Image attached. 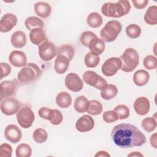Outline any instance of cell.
Returning <instances> with one entry per match:
<instances>
[{"mask_svg": "<svg viewBox=\"0 0 157 157\" xmlns=\"http://www.w3.org/2000/svg\"><path fill=\"white\" fill-rule=\"evenodd\" d=\"M111 137L114 144L123 148L140 147L146 142L145 135L135 126L120 123L113 128Z\"/></svg>", "mask_w": 157, "mask_h": 157, "instance_id": "cell-1", "label": "cell"}, {"mask_svg": "<svg viewBox=\"0 0 157 157\" xmlns=\"http://www.w3.org/2000/svg\"><path fill=\"white\" fill-rule=\"evenodd\" d=\"M131 10L129 1H118L117 2H106L101 7L102 13L107 17L120 18L128 14Z\"/></svg>", "mask_w": 157, "mask_h": 157, "instance_id": "cell-2", "label": "cell"}, {"mask_svg": "<svg viewBox=\"0 0 157 157\" xmlns=\"http://www.w3.org/2000/svg\"><path fill=\"white\" fill-rule=\"evenodd\" d=\"M42 74V71L39 67L35 63H27L19 71L17 79L20 83L26 85L36 81Z\"/></svg>", "mask_w": 157, "mask_h": 157, "instance_id": "cell-3", "label": "cell"}, {"mask_svg": "<svg viewBox=\"0 0 157 157\" xmlns=\"http://www.w3.org/2000/svg\"><path fill=\"white\" fill-rule=\"evenodd\" d=\"M120 59L121 62L120 69L125 72H131L139 65V56L137 52L132 48H126Z\"/></svg>", "mask_w": 157, "mask_h": 157, "instance_id": "cell-4", "label": "cell"}, {"mask_svg": "<svg viewBox=\"0 0 157 157\" xmlns=\"http://www.w3.org/2000/svg\"><path fill=\"white\" fill-rule=\"evenodd\" d=\"M122 26L120 21L113 20L108 21L100 32L101 39L107 42L114 41L121 31Z\"/></svg>", "mask_w": 157, "mask_h": 157, "instance_id": "cell-5", "label": "cell"}, {"mask_svg": "<svg viewBox=\"0 0 157 157\" xmlns=\"http://www.w3.org/2000/svg\"><path fill=\"white\" fill-rule=\"evenodd\" d=\"M16 116L18 124L25 129L31 127L35 120L34 112L28 107H24L20 109Z\"/></svg>", "mask_w": 157, "mask_h": 157, "instance_id": "cell-6", "label": "cell"}, {"mask_svg": "<svg viewBox=\"0 0 157 157\" xmlns=\"http://www.w3.org/2000/svg\"><path fill=\"white\" fill-rule=\"evenodd\" d=\"M57 50L56 47L48 40L42 42L38 47L39 55L44 61L52 60L57 55Z\"/></svg>", "mask_w": 157, "mask_h": 157, "instance_id": "cell-7", "label": "cell"}, {"mask_svg": "<svg viewBox=\"0 0 157 157\" xmlns=\"http://www.w3.org/2000/svg\"><path fill=\"white\" fill-rule=\"evenodd\" d=\"M83 79L86 84L100 90L107 84L104 78L92 71H87L85 72L83 74Z\"/></svg>", "mask_w": 157, "mask_h": 157, "instance_id": "cell-8", "label": "cell"}, {"mask_svg": "<svg viewBox=\"0 0 157 157\" xmlns=\"http://www.w3.org/2000/svg\"><path fill=\"white\" fill-rule=\"evenodd\" d=\"M121 67V62L120 58L112 57L107 59L102 65L101 71L107 77L114 75Z\"/></svg>", "mask_w": 157, "mask_h": 157, "instance_id": "cell-9", "label": "cell"}, {"mask_svg": "<svg viewBox=\"0 0 157 157\" xmlns=\"http://www.w3.org/2000/svg\"><path fill=\"white\" fill-rule=\"evenodd\" d=\"M1 110L4 115L10 116L17 113L20 108L18 101L14 98H7L1 101Z\"/></svg>", "mask_w": 157, "mask_h": 157, "instance_id": "cell-10", "label": "cell"}, {"mask_svg": "<svg viewBox=\"0 0 157 157\" xmlns=\"http://www.w3.org/2000/svg\"><path fill=\"white\" fill-rule=\"evenodd\" d=\"M66 86L73 92H78L81 91L83 86V80L75 73H69L65 78L64 80Z\"/></svg>", "mask_w": 157, "mask_h": 157, "instance_id": "cell-11", "label": "cell"}, {"mask_svg": "<svg viewBox=\"0 0 157 157\" xmlns=\"http://www.w3.org/2000/svg\"><path fill=\"white\" fill-rule=\"evenodd\" d=\"M17 88L18 83L15 79L2 82L1 83V101L15 95Z\"/></svg>", "mask_w": 157, "mask_h": 157, "instance_id": "cell-12", "label": "cell"}, {"mask_svg": "<svg viewBox=\"0 0 157 157\" xmlns=\"http://www.w3.org/2000/svg\"><path fill=\"white\" fill-rule=\"evenodd\" d=\"M17 17L15 15L8 13L4 15L0 21V31L1 33H7L16 26L17 23Z\"/></svg>", "mask_w": 157, "mask_h": 157, "instance_id": "cell-13", "label": "cell"}, {"mask_svg": "<svg viewBox=\"0 0 157 157\" xmlns=\"http://www.w3.org/2000/svg\"><path fill=\"white\" fill-rule=\"evenodd\" d=\"M94 126L93 118L88 115H84L80 117L75 123L76 129L81 132H85L91 131Z\"/></svg>", "mask_w": 157, "mask_h": 157, "instance_id": "cell-14", "label": "cell"}, {"mask_svg": "<svg viewBox=\"0 0 157 157\" xmlns=\"http://www.w3.org/2000/svg\"><path fill=\"white\" fill-rule=\"evenodd\" d=\"M6 139L9 142L15 144L18 142L22 137V133L20 128L15 124H9L4 131Z\"/></svg>", "mask_w": 157, "mask_h": 157, "instance_id": "cell-15", "label": "cell"}, {"mask_svg": "<svg viewBox=\"0 0 157 157\" xmlns=\"http://www.w3.org/2000/svg\"><path fill=\"white\" fill-rule=\"evenodd\" d=\"M10 63L14 67H24L27 64V58L25 53L21 51L13 50L9 56Z\"/></svg>", "mask_w": 157, "mask_h": 157, "instance_id": "cell-16", "label": "cell"}, {"mask_svg": "<svg viewBox=\"0 0 157 157\" xmlns=\"http://www.w3.org/2000/svg\"><path fill=\"white\" fill-rule=\"evenodd\" d=\"M150 101L145 97H139L136 99L134 103L135 112L139 115H145L150 110Z\"/></svg>", "mask_w": 157, "mask_h": 157, "instance_id": "cell-17", "label": "cell"}, {"mask_svg": "<svg viewBox=\"0 0 157 157\" xmlns=\"http://www.w3.org/2000/svg\"><path fill=\"white\" fill-rule=\"evenodd\" d=\"M70 60L67 57L63 55L57 54L55 61L54 69L56 73L63 74L66 72L69 66Z\"/></svg>", "mask_w": 157, "mask_h": 157, "instance_id": "cell-18", "label": "cell"}, {"mask_svg": "<svg viewBox=\"0 0 157 157\" xmlns=\"http://www.w3.org/2000/svg\"><path fill=\"white\" fill-rule=\"evenodd\" d=\"M34 9L36 14L43 18L48 17L52 12L50 5L47 2L42 1L36 2L34 6Z\"/></svg>", "mask_w": 157, "mask_h": 157, "instance_id": "cell-19", "label": "cell"}, {"mask_svg": "<svg viewBox=\"0 0 157 157\" xmlns=\"http://www.w3.org/2000/svg\"><path fill=\"white\" fill-rule=\"evenodd\" d=\"M29 36L31 42L36 45H39L42 42L47 40L45 33L43 29L39 28H36L31 29Z\"/></svg>", "mask_w": 157, "mask_h": 157, "instance_id": "cell-20", "label": "cell"}, {"mask_svg": "<svg viewBox=\"0 0 157 157\" xmlns=\"http://www.w3.org/2000/svg\"><path fill=\"white\" fill-rule=\"evenodd\" d=\"M26 36L21 31H17L13 33L11 36L10 42L12 45L18 48L23 47L26 44Z\"/></svg>", "mask_w": 157, "mask_h": 157, "instance_id": "cell-21", "label": "cell"}, {"mask_svg": "<svg viewBox=\"0 0 157 157\" xmlns=\"http://www.w3.org/2000/svg\"><path fill=\"white\" fill-rule=\"evenodd\" d=\"M89 49L90 50V53L94 55L99 56L102 54L105 49V43L104 41L98 37L96 38L93 39L89 44Z\"/></svg>", "mask_w": 157, "mask_h": 157, "instance_id": "cell-22", "label": "cell"}, {"mask_svg": "<svg viewBox=\"0 0 157 157\" xmlns=\"http://www.w3.org/2000/svg\"><path fill=\"white\" fill-rule=\"evenodd\" d=\"M149 73L144 69L137 71L133 75V82L136 85L142 86L145 85L149 81Z\"/></svg>", "mask_w": 157, "mask_h": 157, "instance_id": "cell-23", "label": "cell"}, {"mask_svg": "<svg viewBox=\"0 0 157 157\" xmlns=\"http://www.w3.org/2000/svg\"><path fill=\"white\" fill-rule=\"evenodd\" d=\"M56 103L61 108H67L72 103L71 96L67 92L61 91L56 97Z\"/></svg>", "mask_w": 157, "mask_h": 157, "instance_id": "cell-24", "label": "cell"}, {"mask_svg": "<svg viewBox=\"0 0 157 157\" xmlns=\"http://www.w3.org/2000/svg\"><path fill=\"white\" fill-rule=\"evenodd\" d=\"M101 91V96L105 100L113 99L118 93L117 86L112 84H107Z\"/></svg>", "mask_w": 157, "mask_h": 157, "instance_id": "cell-25", "label": "cell"}, {"mask_svg": "<svg viewBox=\"0 0 157 157\" xmlns=\"http://www.w3.org/2000/svg\"><path fill=\"white\" fill-rule=\"evenodd\" d=\"M144 21L150 25H155L157 23V7L150 6L144 15Z\"/></svg>", "mask_w": 157, "mask_h": 157, "instance_id": "cell-26", "label": "cell"}, {"mask_svg": "<svg viewBox=\"0 0 157 157\" xmlns=\"http://www.w3.org/2000/svg\"><path fill=\"white\" fill-rule=\"evenodd\" d=\"M89 107V101L84 96H78L74 101V107L76 112L78 113H84L87 112Z\"/></svg>", "mask_w": 157, "mask_h": 157, "instance_id": "cell-27", "label": "cell"}, {"mask_svg": "<svg viewBox=\"0 0 157 157\" xmlns=\"http://www.w3.org/2000/svg\"><path fill=\"white\" fill-rule=\"evenodd\" d=\"M86 22L90 27L96 28L101 26L102 24V18L98 13L91 12L88 15Z\"/></svg>", "mask_w": 157, "mask_h": 157, "instance_id": "cell-28", "label": "cell"}, {"mask_svg": "<svg viewBox=\"0 0 157 157\" xmlns=\"http://www.w3.org/2000/svg\"><path fill=\"white\" fill-rule=\"evenodd\" d=\"M25 25L28 30H31L36 28L43 29L44 23L43 21L37 17H29L25 21Z\"/></svg>", "mask_w": 157, "mask_h": 157, "instance_id": "cell-29", "label": "cell"}, {"mask_svg": "<svg viewBox=\"0 0 157 157\" xmlns=\"http://www.w3.org/2000/svg\"><path fill=\"white\" fill-rule=\"evenodd\" d=\"M15 153L17 157H29L31 156L32 149L28 144L22 143L17 146Z\"/></svg>", "mask_w": 157, "mask_h": 157, "instance_id": "cell-30", "label": "cell"}, {"mask_svg": "<svg viewBox=\"0 0 157 157\" xmlns=\"http://www.w3.org/2000/svg\"><path fill=\"white\" fill-rule=\"evenodd\" d=\"M102 112V105L97 100H91L89 101V107L87 110L88 114L91 115H99Z\"/></svg>", "mask_w": 157, "mask_h": 157, "instance_id": "cell-31", "label": "cell"}, {"mask_svg": "<svg viewBox=\"0 0 157 157\" xmlns=\"http://www.w3.org/2000/svg\"><path fill=\"white\" fill-rule=\"evenodd\" d=\"M84 61L85 64L87 67L94 68L99 64L100 62V57L89 52L85 55Z\"/></svg>", "mask_w": 157, "mask_h": 157, "instance_id": "cell-32", "label": "cell"}, {"mask_svg": "<svg viewBox=\"0 0 157 157\" xmlns=\"http://www.w3.org/2000/svg\"><path fill=\"white\" fill-rule=\"evenodd\" d=\"M126 35L131 39H136L141 34L140 26L136 24H130L126 28Z\"/></svg>", "mask_w": 157, "mask_h": 157, "instance_id": "cell-33", "label": "cell"}, {"mask_svg": "<svg viewBox=\"0 0 157 157\" xmlns=\"http://www.w3.org/2000/svg\"><path fill=\"white\" fill-rule=\"evenodd\" d=\"M47 132L44 129L42 128L36 129L33 134V140L38 144H42L45 142L47 140Z\"/></svg>", "mask_w": 157, "mask_h": 157, "instance_id": "cell-34", "label": "cell"}, {"mask_svg": "<svg viewBox=\"0 0 157 157\" xmlns=\"http://www.w3.org/2000/svg\"><path fill=\"white\" fill-rule=\"evenodd\" d=\"M141 126L146 132H151L156 128V121L153 117H147L142 120Z\"/></svg>", "mask_w": 157, "mask_h": 157, "instance_id": "cell-35", "label": "cell"}, {"mask_svg": "<svg viewBox=\"0 0 157 157\" xmlns=\"http://www.w3.org/2000/svg\"><path fill=\"white\" fill-rule=\"evenodd\" d=\"M57 54L63 55L71 61L74 56V48L71 45H63L58 48Z\"/></svg>", "mask_w": 157, "mask_h": 157, "instance_id": "cell-36", "label": "cell"}, {"mask_svg": "<svg viewBox=\"0 0 157 157\" xmlns=\"http://www.w3.org/2000/svg\"><path fill=\"white\" fill-rule=\"evenodd\" d=\"M113 110L117 113L118 119L120 120L126 119L129 116V109L126 105L124 104H120L117 105L114 108Z\"/></svg>", "mask_w": 157, "mask_h": 157, "instance_id": "cell-37", "label": "cell"}, {"mask_svg": "<svg viewBox=\"0 0 157 157\" xmlns=\"http://www.w3.org/2000/svg\"><path fill=\"white\" fill-rule=\"evenodd\" d=\"M97 36L91 31H86L82 33L80 38V42L85 47H88L90 42L94 38H96Z\"/></svg>", "mask_w": 157, "mask_h": 157, "instance_id": "cell-38", "label": "cell"}, {"mask_svg": "<svg viewBox=\"0 0 157 157\" xmlns=\"http://www.w3.org/2000/svg\"><path fill=\"white\" fill-rule=\"evenodd\" d=\"M143 64L145 69L148 70H153L157 67L156 58L153 55H148L145 57Z\"/></svg>", "mask_w": 157, "mask_h": 157, "instance_id": "cell-39", "label": "cell"}, {"mask_svg": "<svg viewBox=\"0 0 157 157\" xmlns=\"http://www.w3.org/2000/svg\"><path fill=\"white\" fill-rule=\"evenodd\" d=\"M102 118L105 122L111 123L118 120V116L114 110H109L103 113Z\"/></svg>", "mask_w": 157, "mask_h": 157, "instance_id": "cell-40", "label": "cell"}, {"mask_svg": "<svg viewBox=\"0 0 157 157\" xmlns=\"http://www.w3.org/2000/svg\"><path fill=\"white\" fill-rule=\"evenodd\" d=\"M63 120V117L61 112L57 109H53L52 115L50 119V121L52 124L58 125Z\"/></svg>", "mask_w": 157, "mask_h": 157, "instance_id": "cell-41", "label": "cell"}, {"mask_svg": "<svg viewBox=\"0 0 157 157\" xmlns=\"http://www.w3.org/2000/svg\"><path fill=\"white\" fill-rule=\"evenodd\" d=\"M12 153V147L7 144L3 143L0 146V156L1 157H11Z\"/></svg>", "mask_w": 157, "mask_h": 157, "instance_id": "cell-42", "label": "cell"}, {"mask_svg": "<svg viewBox=\"0 0 157 157\" xmlns=\"http://www.w3.org/2000/svg\"><path fill=\"white\" fill-rule=\"evenodd\" d=\"M53 109H49L46 107H42L38 110V115L42 118L47 120H50L52 115Z\"/></svg>", "mask_w": 157, "mask_h": 157, "instance_id": "cell-43", "label": "cell"}, {"mask_svg": "<svg viewBox=\"0 0 157 157\" xmlns=\"http://www.w3.org/2000/svg\"><path fill=\"white\" fill-rule=\"evenodd\" d=\"M1 71V76L0 79H2L4 77L9 75L11 72V66L6 63H0Z\"/></svg>", "mask_w": 157, "mask_h": 157, "instance_id": "cell-44", "label": "cell"}, {"mask_svg": "<svg viewBox=\"0 0 157 157\" xmlns=\"http://www.w3.org/2000/svg\"><path fill=\"white\" fill-rule=\"evenodd\" d=\"M134 6L137 9H142L146 7L148 3V0H132Z\"/></svg>", "mask_w": 157, "mask_h": 157, "instance_id": "cell-45", "label": "cell"}, {"mask_svg": "<svg viewBox=\"0 0 157 157\" xmlns=\"http://www.w3.org/2000/svg\"><path fill=\"white\" fill-rule=\"evenodd\" d=\"M150 141L151 145L155 148H156V133H154L153 135L151 136Z\"/></svg>", "mask_w": 157, "mask_h": 157, "instance_id": "cell-46", "label": "cell"}, {"mask_svg": "<svg viewBox=\"0 0 157 157\" xmlns=\"http://www.w3.org/2000/svg\"><path fill=\"white\" fill-rule=\"evenodd\" d=\"M95 156H110V155L105 151H99L95 155Z\"/></svg>", "mask_w": 157, "mask_h": 157, "instance_id": "cell-47", "label": "cell"}, {"mask_svg": "<svg viewBox=\"0 0 157 157\" xmlns=\"http://www.w3.org/2000/svg\"><path fill=\"white\" fill-rule=\"evenodd\" d=\"M128 156H143V155L139 151H134L128 155Z\"/></svg>", "mask_w": 157, "mask_h": 157, "instance_id": "cell-48", "label": "cell"}]
</instances>
